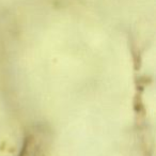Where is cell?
<instances>
[{"mask_svg": "<svg viewBox=\"0 0 156 156\" xmlns=\"http://www.w3.org/2000/svg\"><path fill=\"white\" fill-rule=\"evenodd\" d=\"M40 147V141L34 133H30L26 136L23 144L22 151L18 156H37Z\"/></svg>", "mask_w": 156, "mask_h": 156, "instance_id": "1", "label": "cell"}]
</instances>
